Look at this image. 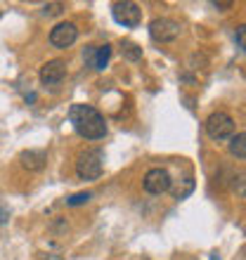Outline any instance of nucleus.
Instances as JSON below:
<instances>
[{"label":"nucleus","mask_w":246,"mask_h":260,"mask_svg":"<svg viewBox=\"0 0 246 260\" xmlns=\"http://www.w3.org/2000/svg\"><path fill=\"white\" fill-rule=\"evenodd\" d=\"M69 121H71L76 133L81 137H85V140H102L107 135V121L90 104H71Z\"/></svg>","instance_id":"1"},{"label":"nucleus","mask_w":246,"mask_h":260,"mask_svg":"<svg viewBox=\"0 0 246 260\" xmlns=\"http://www.w3.org/2000/svg\"><path fill=\"white\" fill-rule=\"evenodd\" d=\"M104 168V151L97 149V147H90V149H83L76 158V173L81 180H97L102 175Z\"/></svg>","instance_id":"2"},{"label":"nucleus","mask_w":246,"mask_h":260,"mask_svg":"<svg viewBox=\"0 0 246 260\" xmlns=\"http://www.w3.org/2000/svg\"><path fill=\"white\" fill-rule=\"evenodd\" d=\"M206 133L211 140H230L234 133V121L225 111H213L211 116L206 118Z\"/></svg>","instance_id":"3"},{"label":"nucleus","mask_w":246,"mask_h":260,"mask_svg":"<svg viewBox=\"0 0 246 260\" xmlns=\"http://www.w3.org/2000/svg\"><path fill=\"white\" fill-rule=\"evenodd\" d=\"M180 31H182L180 21L171 19V17H157L149 24V36L157 43H173L180 36Z\"/></svg>","instance_id":"4"},{"label":"nucleus","mask_w":246,"mask_h":260,"mask_svg":"<svg viewBox=\"0 0 246 260\" xmlns=\"http://www.w3.org/2000/svg\"><path fill=\"white\" fill-rule=\"evenodd\" d=\"M111 14H114V21L121 24V26L135 28L140 21H142V10L137 3H130V0H123V3H116L111 7Z\"/></svg>","instance_id":"5"},{"label":"nucleus","mask_w":246,"mask_h":260,"mask_svg":"<svg viewBox=\"0 0 246 260\" xmlns=\"http://www.w3.org/2000/svg\"><path fill=\"white\" fill-rule=\"evenodd\" d=\"M142 185H144V192L164 194V192H168L173 185L171 173L166 171V168H151V171H147V175H144Z\"/></svg>","instance_id":"6"},{"label":"nucleus","mask_w":246,"mask_h":260,"mask_svg":"<svg viewBox=\"0 0 246 260\" xmlns=\"http://www.w3.org/2000/svg\"><path fill=\"white\" fill-rule=\"evenodd\" d=\"M76 38H78V28H76L74 21H62V24H57V26L50 31V43H52L57 50L71 48L76 43Z\"/></svg>","instance_id":"7"},{"label":"nucleus","mask_w":246,"mask_h":260,"mask_svg":"<svg viewBox=\"0 0 246 260\" xmlns=\"http://www.w3.org/2000/svg\"><path fill=\"white\" fill-rule=\"evenodd\" d=\"M67 76V64L62 59H50L48 64L41 67V83L43 85H57V83L64 81Z\"/></svg>","instance_id":"8"},{"label":"nucleus","mask_w":246,"mask_h":260,"mask_svg":"<svg viewBox=\"0 0 246 260\" xmlns=\"http://www.w3.org/2000/svg\"><path fill=\"white\" fill-rule=\"evenodd\" d=\"M45 161H48V156L43 154V151H36V149H28V151H21L19 154V164L26 168V171H43L45 168Z\"/></svg>","instance_id":"9"},{"label":"nucleus","mask_w":246,"mask_h":260,"mask_svg":"<svg viewBox=\"0 0 246 260\" xmlns=\"http://www.w3.org/2000/svg\"><path fill=\"white\" fill-rule=\"evenodd\" d=\"M121 55H123V59H128V62H140L142 59V48L137 45V43H133V41H121Z\"/></svg>","instance_id":"10"},{"label":"nucleus","mask_w":246,"mask_h":260,"mask_svg":"<svg viewBox=\"0 0 246 260\" xmlns=\"http://www.w3.org/2000/svg\"><path fill=\"white\" fill-rule=\"evenodd\" d=\"M227 149H230V154H232L234 158H246V133H239V135L230 137Z\"/></svg>","instance_id":"11"},{"label":"nucleus","mask_w":246,"mask_h":260,"mask_svg":"<svg viewBox=\"0 0 246 260\" xmlns=\"http://www.w3.org/2000/svg\"><path fill=\"white\" fill-rule=\"evenodd\" d=\"M109 57H111V45H109V43H104V45H97L93 69H97V71H102V69L107 67V64H109Z\"/></svg>","instance_id":"12"},{"label":"nucleus","mask_w":246,"mask_h":260,"mask_svg":"<svg viewBox=\"0 0 246 260\" xmlns=\"http://www.w3.org/2000/svg\"><path fill=\"white\" fill-rule=\"evenodd\" d=\"M85 201H90V192H81V194H74L71 199H67L69 206H81V204H85Z\"/></svg>","instance_id":"13"},{"label":"nucleus","mask_w":246,"mask_h":260,"mask_svg":"<svg viewBox=\"0 0 246 260\" xmlns=\"http://www.w3.org/2000/svg\"><path fill=\"white\" fill-rule=\"evenodd\" d=\"M62 10H64V5H62V3H50V5L43 7V12L50 14V17H55V14H62Z\"/></svg>","instance_id":"14"},{"label":"nucleus","mask_w":246,"mask_h":260,"mask_svg":"<svg viewBox=\"0 0 246 260\" xmlns=\"http://www.w3.org/2000/svg\"><path fill=\"white\" fill-rule=\"evenodd\" d=\"M234 38H237V43H239V48L246 50V24L237 26V34H234Z\"/></svg>","instance_id":"15"},{"label":"nucleus","mask_w":246,"mask_h":260,"mask_svg":"<svg viewBox=\"0 0 246 260\" xmlns=\"http://www.w3.org/2000/svg\"><path fill=\"white\" fill-rule=\"evenodd\" d=\"M95 50H97V45H88L85 48V52H83V57H85V62L93 67V62H95Z\"/></svg>","instance_id":"16"},{"label":"nucleus","mask_w":246,"mask_h":260,"mask_svg":"<svg viewBox=\"0 0 246 260\" xmlns=\"http://www.w3.org/2000/svg\"><path fill=\"white\" fill-rule=\"evenodd\" d=\"M216 7H223V10H225V7H232V3H216Z\"/></svg>","instance_id":"17"}]
</instances>
